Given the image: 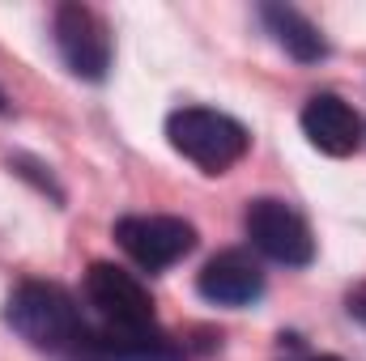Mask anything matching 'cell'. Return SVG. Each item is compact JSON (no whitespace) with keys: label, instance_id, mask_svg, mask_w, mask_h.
<instances>
[{"label":"cell","instance_id":"obj_1","mask_svg":"<svg viewBox=\"0 0 366 361\" xmlns=\"http://www.w3.org/2000/svg\"><path fill=\"white\" fill-rule=\"evenodd\" d=\"M4 323L30 345L47 353H73L90 332L81 319V306L73 302L69 289L51 280H26L9 293L4 302Z\"/></svg>","mask_w":366,"mask_h":361},{"label":"cell","instance_id":"obj_2","mask_svg":"<svg viewBox=\"0 0 366 361\" xmlns=\"http://www.w3.org/2000/svg\"><path fill=\"white\" fill-rule=\"evenodd\" d=\"M167 141H171L175 153H183L204 175H226L252 149V132L234 115H222L213 106H183V111H175L167 119Z\"/></svg>","mask_w":366,"mask_h":361},{"label":"cell","instance_id":"obj_3","mask_svg":"<svg viewBox=\"0 0 366 361\" xmlns=\"http://www.w3.org/2000/svg\"><path fill=\"white\" fill-rule=\"evenodd\" d=\"M115 243L124 247V255L145 272H167L179 264L183 255H192L196 247V225L183 217L167 213H137V217H119L115 221Z\"/></svg>","mask_w":366,"mask_h":361},{"label":"cell","instance_id":"obj_4","mask_svg":"<svg viewBox=\"0 0 366 361\" xmlns=\"http://www.w3.org/2000/svg\"><path fill=\"white\" fill-rule=\"evenodd\" d=\"M243 225H247L252 247H256L264 260H273V264H285V268H307V264L315 260L311 225H307V221H302V213H298V208H290L285 200H273V195L252 200V204H247Z\"/></svg>","mask_w":366,"mask_h":361},{"label":"cell","instance_id":"obj_5","mask_svg":"<svg viewBox=\"0 0 366 361\" xmlns=\"http://www.w3.org/2000/svg\"><path fill=\"white\" fill-rule=\"evenodd\" d=\"M56 51L64 60V68L81 81H107L111 73V30L107 21L94 13L90 4H60L56 9Z\"/></svg>","mask_w":366,"mask_h":361},{"label":"cell","instance_id":"obj_6","mask_svg":"<svg viewBox=\"0 0 366 361\" xmlns=\"http://www.w3.org/2000/svg\"><path fill=\"white\" fill-rule=\"evenodd\" d=\"M302 136L328 158H350L362 145V119L341 93H315L302 106Z\"/></svg>","mask_w":366,"mask_h":361},{"label":"cell","instance_id":"obj_7","mask_svg":"<svg viewBox=\"0 0 366 361\" xmlns=\"http://www.w3.org/2000/svg\"><path fill=\"white\" fill-rule=\"evenodd\" d=\"M196 289L204 302H217V306H252L264 293V272L247 251H222L200 268Z\"/></svg>","mask_w":366,"mask_h":361},{"label":"cell","instance_id":"obj_8","mask_svg":"<svg viewBox=\"0 0 366 361\" xmlns=\"http://www.w3.org/2000/svg\"><path fill=\"white\" fill-rule=\"evenodd\" d=\"M260 17H264L269 34L277 39V47H281L285 56H294L298 64H315V60H324V56H328L324 34H320V30H315V21H307L298 9H290V4H264V9H260Z\"/></svg>","mask_w":366,"mask_h":361},{"label":"cell","instance_id":"obj_9","mask_svg":"<svg viewBox=\"0 0 366 361\" xmlns=\"http://www.w3.org/2000/svg\"><path fill=\"white\" fill-rule=\"evenodd\" d=\"M350 315H358V319L366 323V285H362V289H354V293H350Z\"/></svg>","mask_w":366,"mask_h":361},{"label":"cell","instance_id":"obj_10","mask_svg":"<svg viewBox=\"0 0 366 361\" xmlns=\"http://www.w3.org/2000/svg\"><path fill=\"white\" fill-rule=\"evenodd\" d=\"M4 111H9V98H4V90H0V115H4Z\"/></svg>","mask_w":366,"mask_h":361},{"label":"cell","instance_id":"obj_11","mask_svg":"<svg viewBox=\"0 0 366 361\" xmlns=\"http://www.w3.org/2000/svg\"><path fill=\"white\" fill-rule=\"evenodd\" d=\"M315 361H341V357H315Z\"/></svg>","mask_w":366,"mask_h":361}]
</instances>
